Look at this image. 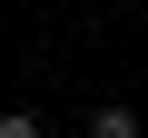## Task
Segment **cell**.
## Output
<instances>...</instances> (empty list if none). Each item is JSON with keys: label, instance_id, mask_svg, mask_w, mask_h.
<instances>
[{"label": "cell", "instance_id": "obj_1", "mask_svg": "<svg viewBox=\"0 0 148 138\" xmlns=\"http://www.w3.org/2000/svg\"><path fill=\"white\" fill-rule=\"evenodd\" d=\"M79 128H89V138H138V109H128V99H99Z\"/></svg>", "mask_w": 148, "mask_h": 138}, {"label": "cell", "instance_id": "obj_2", "mask_svg": "<svg viewBox=\"0 0 148 138\" xmlns=\"http://www.w3.org/2000/svg\"><path fill=\"white\" fill-rule=\"evenodd\" d=\"M0 138H49V118L40 109H0Z\"/></svg>", "mask_w": 148, "mask_h": 138}]
</instances>
